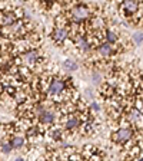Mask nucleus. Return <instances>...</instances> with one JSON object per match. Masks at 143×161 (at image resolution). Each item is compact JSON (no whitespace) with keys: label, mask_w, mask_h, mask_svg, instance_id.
<instances>
[{"label":"nucleus","mask_w":143,"mask_h":161,"mask_svg":"<svg viewBox=\"0 0 143 161\" xmlns=\"http://www.w3.org/2000/svg\"><path fill=\"white\" fill-rule=\"evenodd\" d=\"M76 47L82 52V53H87L90 50V43L84 39V37H79V39H76Z\"/></svg>","instance_id":"obj_14"},{"label":"nucleus","mask_w":143,"mask_h":161,"mask_svg":"<svg viewBox=\"0 0 143 161\" xmlns=\"http://www.w3.org/2000/svg\"><path fill=\"white\" fill-rule=\"evenodd\" d=\"M97 53H99L102 58H110L113 55V45L109 43V42L100 43L99 47H97Z\"/></svg>","instance_id":"obj_10"},{"label":"nucleus","mask_w":143,"mask_h":161,"mask_svg":"<svg viewBox=\"0 0 143 161\" xmlns=\"http://www.w3.org/2000/svg\"><path fill=\"white\" fill-rule=\"evenodd\" d=\"M39 60H40L39 50L30 49V50H27L26 53L23 55V62L27 65V66H33V65H36Z\"/></svg>","instance_id":"obj_7"},{"label":"nucleus","mask_w":143,"mask_h":161,"mask_svg":"<svg viewBox=\"0 0 143 161\" xmlns=\"http://www.w3.org/2000/svg\"><path fill=\"white\" fill-rule=\"evenodd\" d=\"M16 20H17V16L13 12H7L6 10V12H3V13L0 14V25H2V26L9 27V26H12Z\"/></svg>","instance_id":"obj_8"},{"label":"nucleus","mask_w":143,"mask_h":161,"mask_svg":"<svg viewBox=\"0 0 143 161\" xmlns=\"http://www.w3.org/2000/svg\"><path fill=\"white\" fill-rule=\"evenodd\" d=\"M37 118H39V122H40V124L50 125L54 121V112H53V111L46 109V108H44V109L42 111L39 115H37Z\"/></svg>","instance_id":"obj_9"},{"label":"nucleus","mask_w":143,"mask_h":161,"mask_svg":"<svg viewBox=\"0 0 143 161\" xmlns=\"http://www.w3.org/2000/svg\"><path fill=\"white\" fill-rule=\"evenodd\" d=\"M127 119H129L130 124L137 125V127H142L143 125V114L140 112L139 108H132L127 114Z\"/></svg>","instance_id":"obj_6"},{"label":"nucleus","mask_w":143,"mask_h":161,"mask_svg":"<svg viewBox=\"0 0 143 161\" xmlns=\"http://www.w3.org/2000/svg\"><path fill=\"white\" fill-rule=\"evenodd\" d=\"M90 16H92V10L87 4H76L70 10V17H72V22H74V23L86 22L90 19Z\"/></svg>","instance_id":"obj_1"},{"label":"nucleus","mask_w":143,"mask_h":161,"mask_svg":"<svg viewBox=\"0 0 143 161\" xmlns=\"http://www.w3.org/2000/svg\"><path fill=\"white\" fill-rule=\"evenodd\" d=\"M66 91V82L62 78H53L50 80L49 86H47V92L49 95H60Z\"/></svg>","instance_id":"obj_2"},{"label":"nucleus","mask_w":143,"mask_h":161,"mask_svg":"<svg viewBox=\"0 0 143 161\" xmlns=\"http://www.w3.org/2000/svg\"><path fill=\"white\" fill-rule=\"evenodd\" d=\"M92 27L96 30H100L102 27H103V20L100 19V17H94V19H92Z\"/></svg>","instance_id":"obj_18"},{"label":"nucleus","mask_w":143,"mask_h":161,"mask_svg":"<svg viewBox=\"0 0 143 161\" xmlns=\"http://www.w3.org/2000/svg\"><path fill=\"white\" fill-rule=\"evenodd\" d=\"M69 158H70V160H82V158H83V155H82V154H72V155H69Z\"/></svg>","instance_id":"obj_22"},{"label":"nucleus","mask_w":143,"mask_h":161,"mask_svg":"<svg viewBox=\"0 0 143 161\" xmlns=\"http://www.w3.org/2000/svg\"><path fill=\"white\" fill-rule=\"evenodd\" d=\"M64 128L69 131L77 130V128H80V119L77 117H69L64 121Z\"/></svg>","instance_id":"obj_12"},{"label":"nucleus","mask_w":143,"mask_h":161,"mask_svg":"<svg viewBox=\"0 0 143 161\" xmlns=\"http://www.w3.org/2000/svg\"><path fill=\"white\" fill-rule=\"evenodd\" d=\"M10 142H12L13 150H20V148H23L24 145H26V138L22 137V135H14Z\"/></svg>","instance_id":"obj_13"},{"label":"nucleus","mask_w":143,"mask_h":161,"mask_svg":"<svg viewBox=\"0 0 143 161\" xmlns=\"http://www.w3.org/2000/svg\"><path fill=\"white\" fill-rule=\"evenodd\" d=\"M106 42H109V43L115 45L117 42V36L115 32H110V30H107L106 32Z\"/></svg>","instance_id":"obj_17"},{"label":"nucleus","mask_w":143,"mask_h":161,"mask_svg":"<svg viewBox=\"0 0 143 161\" xmlns=\"http://www.w3.org/2000/svg\"><path fill=\"white\" fill-rule=\"evenodd\" d=\"M2 153L3 154H10L12 151H13V147H12V142H9V141H3L2 142Z\"/></svg>","instance_id":"obj_16"},{"label":"nucleus","mask_w":143,"mask_h":161,"mask_svg":"<svg viewBox=\"0 0 143 161\" xmlns=\"http://www.w3.org/2000/svg\"><path fill=\"white\" fill-rule=\"evenodd\" d=\"M92 82H93V85H99L100 84V75L99 74L92 75Z\"/></svg>","instance_id":"obj_21"},{"label":"nucleus","mask_w":143,"mask_h":161,"mask_svg":"<svg viewBox=\"0 0 143 161\" xmlns=\"http://www.w3.org/2000/svg\"><path fill=\"white\" fill-rule=\"evenodd\" d=\"M122 7L126 13H136L139 10V0H123Z\"/></svg>","instance_id":"obj_11"},{"label":"nucleus","mask_w":143,"mask_h":161,"mask_svg":"<svg viewBox=\"0 0 143 161\" xmlns=\"http://www.w3.org/2000/svg\"><path fill=\"white\" fill-rule=\"evenodd\" d=\"M69 30L66 29L64 26H57L53 29V32H52V39L56 42V43H63L64 40L69 37Z\"/></svg>","instance_id":"obj_4"},{"label":"nucleus","mask_w":143,"mask_h":161,"mask_svg":"<svg viewBox=\"0 0 143 161\" xmlns=\"http://www.w3.org/2000/svg\"><path fill=\"white\" fill-rule=\"evenodd\" d=\"M133 138V130L132 128H120L113 134V140L117 144H125Z\"/></svg>","instance_id":"obj_3"},{"label":"nucleus","mask_w":143,"mask_h":161,"mask_svg":"<svg viewBox=\"0 0 143 161\" xmlns=\"http://www.w3.org/2000/svg\"><path fill=\"white\" fill-rule=\"evenodd\" d=\"M90 107L93 108V109H94V111H99V109H100L99 104H96V102H92V104H90Z\"/></svg>","instance_id":"obj_23"},{"label":"nucleus","mask_w":143,"mask_h":161,"mask_svg":"<svg viewBox=\"0 0 143 161\" xmlns=\"http://www.w3.org/2000/svg\"><path fill=\"white\" fill-rule=\"evenodd\" d=\"M132 40H133L136 45L143 43V33H142V32H137V33H135L133 36H132Z\"/></svg>","instance_id":"obj_19"},{"label":"nucleus","mask_w":143,"mask_h":161,"mask_svg":"<svg viewBox=\"0 0 143 161\" xmlns=\"http://www.w3.org/2000/svg\"><path fill=\"white\" fill-rule=\"evenodd\" d=\"M50 137L53 138V140H62V137H63V134H62V131L60 130H52L50 131Z\"/></svg>","instance_id":"obj_20"},{"label":"nucleus","mask_w":143,"mask_h":161,"mask_svg":"<svg viewBox=\"0 0 143 161\" xmlns=\"http://www.w3.org/2000/svg\"><path fill=\"white\" fill-rule=\"evenodd\" d=\"M9 27H10V30H12V33H13L14 37H22V36H24V35L29 33V32H27V27H26V25H24L23 20H19V19H17L16 22H14L12 26H9Z\"/></svg>","instance_id":"obj_5"},{"label":"nucleus","mask_w":143,"mask_h":161,"mask_svg":"<svg viewBox=\"0 0 143 161\" xmlns=\"http://www.w3.org/2000/svg\"><path fill=\"white\" fill-rule=\"evenodd\" d=\"M52 2H62V0H52Z\"/></svg>","instance_id":"obj_24"},{"label":"nucleus","mask_w":143,"mask_h":161,"mask_svg":"<svg viewBox=\"0 0 143 161\" xmlns=\"http://www.w3.org/2000/svg\"><path fill=\"white\" fill-rule=\"evenodd\" d=\"M62 66H63L64 70L73 72V70L77 69V62H76V60H73V59H66L63 64H62Z\"/></svg>","instance_id":"obj_15"}]
</instances>
